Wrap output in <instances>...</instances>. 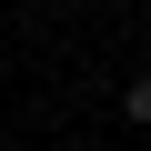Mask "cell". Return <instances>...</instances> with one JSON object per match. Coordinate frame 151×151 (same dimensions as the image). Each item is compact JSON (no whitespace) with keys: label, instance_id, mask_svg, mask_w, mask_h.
<instances>
[{"label":"cell","instance_id":"obj_1","mask_svg":"<svg viewBox=\"0 0 151 151\" xmlns=\"http://www.w3.org/2000/svg\"><path fill=\"white\" fill-rule=\"evenodd\" d=\"M121 121H131V131H151V70H141L131 91H121Z\"/></svg>","mask_w":151,"mask_h":151}]
</instances>
